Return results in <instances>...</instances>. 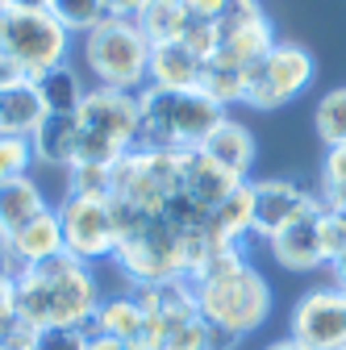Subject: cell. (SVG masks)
I'll return each mask as SVG.
<instances>
[{
	"label": "cell",
	"mask_w": 346,
	"mask_h": 350,
	"mask_svg": "<svg viewBox=\"0 0 346 350\" xmlns=\"http://www.w3.org/2000/svg\"><path fill=\"white\" fill-rule=\"evenodd\" d=\"M59 221H63V250L75 254L79 262H96L113 258L117 250V221H113V204L96 196H67L59 204Z\"/></svg>",
	"instance_id": "cell-8"
},
{
	"label": "cell",
	"mask_w": 346,
	"mask_h": 350,
	"mask_svg": "<svg viewBox=\"0 0 346 350\" xmlns=\"http://www.w3.org/2000/svg\"><path fill=\"white\" fill-rule=\"evenodd\" d=\"M204 63L184 46V42H171V46H155L150 51V67H146V83L163 88V92H192L200 83Z\"/></svg>",
	"instance_id": "cell-16"
},
{
	"label": "cell",
	"mask_w": 346,
	"mask_h": 350,
	"mask_svg": "<svg viewBox=\"0 0 346 350\" xmlns=\"http://www.w3.org/2000/svg\"><path fill=\"white\" fill-rule=\"evenodd\" d=\"M321 200H325L330 208H346V146H330V150H325Z\"/></svg>",
	"instance_id": "cell-29"
},
{
	"label": "cell",
	"mask_w": 346,
	"mask_h": 350,
	"mask_svg": "<svg viewBox=\"0 0 346 350\" xmlns=\"http://www.w3.org/2000/svg\"><path fill=\"white\" fill-rule=\"evenodd\" d=\"M267 350H309V346H300L296 338H284V342H271Z\"/></svg>",
	"instance_id": "cell-43"
},
{
	"label": "cell",
	"mask_w": 346,
	"mask_h": 350,
	"mask_svg": "<svg viewBox=\"0 0 346 350\" xmlns=\"http://www.w3.org/2000/svg\"><path fill=\"white\" fill-rule=\"evenodd\" d=\"M226 121V109L213 105L200 88L192 92H138V146L142 150H196L213 129Z\"/></svg>",
	"instance_id": "cell-3"
},
{
	"label": "cell",
	"mask_w": 346,
	"mask_h": 350,
	"mask_svg": "<svg viewBox=\"0 0 346 350\" xmlns=\"http://www.w3.org/2000/svg\"><path fill=\"white\" fill-rule=\"evenodd\" d=\"M67 196H96V200H109V196H113V167L75 163V167L67 171Z\"/></svg>",
	"instance_id": "cell-28"
},
{
	"label": "cell",
	"mask_w": 346,
	"mask_h": 350,
	"mask_svg": "<svg viewBox=\"0 0 346 350\" xmlns=\"http://www.w3.org/2000/svg\"><path fill=\"white\" fill-rule=\"evenodd\" d=\"M313 125H317L325 146H346V88L321 96V105L313 113Z\"/></svg>",
	"instance_id": "cell-27"
},
{
	"label": "cell",
	"mask_w": 346,
	"mask_h": 350,
	"mask_svg": "<svg viewBox=\"0 0 346 350\" xmlns=\"http://www.w3.org/2000/svg\"><path fill=\"white\" fill-rule=\"evenodd\" d=\"M29 146H34V159H38V163L71 171V167L79 163V121H75V117H55V113H46V117H42V125L34 129Z\"/></svg>",
	"instance_id": "cell-17"
},
{
	"label": "cell",
	"mask_w": 346,
	"mask_h": 350,
	"mask_svg": "<svg viewBox=\"0 0 346 350\" xmlns=\"http://www.w3.org/2000/svg\"><path fill=\"white\" fill-rule=\"evenodd\" d=\"M29 159H34L29 138L0 134V184H5V180H17V175H25V171H29Z\"/></svg>",
	"instance_id": "cell-30"
},
{
	"label": "cell",
	"mask_w": 346,
	"mask_h": 350,
	"mask_svg": "<svg viewBox=\"0 0 346 350\" xmlns=\"http://www.w3.org/2000/svg\"><path fill=\"white\" fill-rule=\"evenodd\" d=\"M46 13L71 33V29H96L101 21H105V0H51L46 5Z\"/></svg>",
	"instance_id": "cell-26"
},
{
	"label": "cell",
	"mask_w": 346,
	"mask_h": 350,
	"mask_svg": "<svg viewBox=\"0 0 346 350\" xmlns=\"http://www.w3.org/2000/svg\"><path fill=\"white\" fill-rule=\"evenodd\" d=\"M242 184H246V180H238L234 171H226V167H217V163H209L200 150H188V154H184V180H180V192H184L196 208L213 213L226 196H234Z\"/></svg>",
	"instance_id": "cell-13"
},
{
	"label": "cell",
	"mask_w": 346,
	"mask_h": 350,
	"mask_svg": "<svg viewBox=\"0 0 346 350\" xmlns=\"http://www.w3.org/2000/svg\"><path fill=\"white\" fill-rule=\"evenodd\" d=\"M313 83V55L296 42H276V46L246 67V96L242 105L250 109H280L296 100L305 88Z\"/></svg>",
	"instance_id": "cell-7"
},
{
	"label": "cell",
	"mask_w": 346,
	"mask_h": 350,
	"mask_svg": "<svg viewBox=\"0 0 346 350\" xmlns=\"http://www.w3.org/2000/svg\"><path fill=\"white\" fill-rule=\"evenodd\" d=\"M21 267H17V258H13V250H9V242L0 238V280H13Z\"/></svg>",
	"instance_id": "cell-40"
},
{
	"label": "cell",
	"mask_w": 346,
	"mask_h": 350,
	"mask_svg": "<svg viewBox=\"0 0 346 350\" xmlns=\"http://www.w3.org/2000/svg\"><path fill=\"white\" fill-rule=\"evenodd\" d=\"M42 117H46V105H42L34 79H17L9 88H0V134L34 138Z\"/></svg>",
	"instance_id": "cell-19"
},
{
	"label": "cell",
	"mask_w": 346,
	"mask_h": 350,
	"mask_svg": "<svg viewBox=\"0 0 346 350\" xmlns=\"http://www.w3.org/2000/svg\"><path fill=\"white\" fill-rule=\"evenodd\" d=\"M292 338L309 350L346 346V296L342 288H313L292 309Z\"/></svg>",
	"instance_id": "cell-10"
},
{
	"label": "cell",
	"mask_w": 346,
	"mask_h": 350,
	"mask_svg": "<svg viewBox=\"0 0 346 350\" xmlns=\"http://www.w3.org/2000/svg\"><path fill=\"white\" fill-rule=\"evenodd\" d=\"M46 196L42 188L29 180V175H17V180H5L0 184V234L13 238L21 226H29L38 213H46Z\"/></svg>",
	"instance_id": "cell-22"
},
{
	"label": "cell",
	"mask_w": 346,
	"mask_h": 350,
	"mask_svg": "<svg viewBox=\"0 0 346 350\" xmlns=\"http://www.w3.org/2000/svg\"><path fill=\"white\" fill-rule=\"evenodd\" d=\"M79 163L117 167L121 154L138 146V92L117 88H88L79 113Z\"/></svg>",
	"instance_id": "cell-4"
},
{
	"label": "cell",
	"mask_w": 346,
	"mask_h": 350,
	"mask_svg": "<svg viewBox=\"0 0 346 350\" xmlns=\"http://www.w3.org/2000/svg\"><path fill=\"white\" fill-rule=\"evenodd\" d=\"M342 296H346V292H342Z\"/></svg>",
	"instance_id": "cell-46"
},
{
	"label": "cell",
	"mask_w": 346,
	"mask_h": 350,
	"mask_svg": "<svg viewBox=\"0 0 346 350\" xmlns=\"http://www.w3.org/2000/svg\"><path fill=\"white\" fill-rule=\"evenodd\" d=\"M184 5H188V17H192V21H213V25H217V21L226 17V5H230V0H184Z\"/></svg>",
	"instance_id": "cell-35"
},
{
	"label": "cell",
	"mask_w": 346,
	"mask_h": 350,
	"mask_svg": "<svg viewBox=\"0 0 346 350\" xmlns=\"http://www.w3.org/2000/svg\"><path fill=\"white\" fill-rule=\"evenodd\" d=\"M17 267H38V262H46L55 254H63V221H59V208H46L38 213L29 226H21L13 238H5Z\"/></svg>",
	"instance_id": "cell-14"
},
{
	"label": "cell",
	"mask_w": 346,
	"mask_h": 350,
	"mask_svg": "<svg viewBox=\"0 0 346 350\" xmlns=\"http://www.w3.org/2000/svg\"><path fill=\"white\" fill-rule=\"evenodd\" d=\"M250 217H254V208H250V184H242L234 196H226L217 208L209 213L204 234H209V238H217V242H234V246H242V242L250 238Z\"/></svg>",
	"instance_id": "cell-24"
},
{
	"label": "cell",
	"mask_w": 346,
	"mask_h": 350,
	"mask_svg": "<svg viewBox=\"0 0 346 350\" xmlns=\"http://www.w3.org/2000/svg\"><path fill=\"white\" fill-rule=\"evenodd\" d=\"M146 350H204V317L200 309L180 313H146Z\"/></svg>",
	"instance_id": "cell-18"
},
{
	"label": "cell",
	"mask_w": 346,
	"mask_h": 350,
	"mask_svg": "<svg viewBox=\"0 0 346 350\" xmlns=\"http://www.w3.org/2000/svg\"><path fill=\"white\" fill-rule=\"evenodd\" d=\"M330 271H334V280H338L334 288H342V292H346V254H338V258L330 262Z\"/></svg>",
	"instance_id": "cell-42"
},
{
	"label": "cell",
	"mask_w": 346,
	"mask_h": 350,
	"mask_svg": "<svg viewBox=\"0 0 346 350\" xmlns=\"http://www.w3.org/2000/svg\"><path fill=\"white\" fill-rule=\"evenodd\" d=\"M71 33L51 13H0V55L21 67L25 79L63 63Z\"/></svg>",
	"instance_id": "cell-6"
},
{
	"label": "cell",
	"mask_w": 346,
	"mask_h": 350,
	"mask_svg": "<svg viewBox=\"0 0 346 350\" xmlns=\"http://www.w3.org/2000/svg\"><path fill=\"white\" fill-rule=\"evenodd\" d=\"M200 92L213 100V105H234V100H242L246 96V71H238V67H226V63H204V71H200Z\"/></svg>",
	"instance_id": "cell-25"
},
{
	"label": "cell",
	"mask_w": 346,
	"mask_h": 350,
	"mask_svg": "<svg viewBox=\"0 0 346 350\" xmlns=\"http://www.w3.org/2000/svg\"><path fill=\"white\" fill-rule=\"evenodd\" d=\"M29 350H88V329H75V325H42L34 334Z\"/></svg>",
	"instance_id": "cell-31"
},
{
	"label": "cell",
	"mask_w": 346,
	"mask_h": 350,
	"mask_svg": "<svg viewBox=\"0 0 346 350\" xmlns=\"http://www.w3.org/2000/svg\"><path fill=\"white\" fill-rule=\"evenodd\" d=\"M0 238H5V234H0Z\"/></svg>",
	"instance_id": "cell-44"
},
{
	"label": "cell",
	"mask_w": 346,
	"mask_h": 350,
	"mask_svg": "<svg viewBox=\"0 0 346 350\" xmlns=\"http://www.w3.org/2000/svg\"><path fill=\"white\" fill-rule=\"evenodd\" d=\"M196 150H200L209 163L234 171L238 180H246V171H250V163H254V138H250V129L238 125V121H230V117L213 129V134H209Z\"/></svg>",
	"instance_id": "cell-20"
},
{
	"label": "cell",
	"mask_w": 346,
	"mask_h": 350,
	"mask_svg": "<svg viewBox=\"0 0 346 350\" xmlns=\"http://www.w3.org/2000/svg\"><path fill=\"white\" fill-rule=\"evenodd\" d=\"M34 88H38L42 105H46V113H55V117H75L79 105H83V96H88V88H83L79 71H71L67 63L34 75Z\"/></svg>",
	"instance_id": "cell-23"
},
{
	"label": "cell",
	"mask_w": 346,
	"mask_h": 350,
	"mask_svg": "<svg viewBox=\"0 0 346 350\" xmlns=\"http://www.w3.org/2000/svg\"><path fill=\"white\" fill-rule=\"evenodd\" d=\"M88 334L134 342V346L146 350V309H142V300L138 296H105L96 304V317H92Z\"/></svg>",
	"instance_id": "cell-15"
},
{
	"label": "cell",
	"mask_w": 346,
	"mask_h": 350,
	"mask_svg": "<svg viewBox=\"0 0 346 350\" xmlns=\"http://www.w3.org/2000/svg\"><path fill=\"white\" fill-rule=\"evenodd\" d=\"M321 213H325V200H317L305 217H296L292 226H284L267 242L280 267H288V271H313V267L325 262V250H321Z\"/></svg>",
	"instance_id": "cell-12"
},
{
	"label": "cell",
	"mask_w": 346,
	"mask_h": 350,
	"mask_svg": "<svg viewBox=\"0 0 346 350\" xmlns=\"http://www.w3.org/2000/svg\"><path fill=\"white\" fill-rule=\"evenodd\" d=\"M134 25L142 29V38L155 46H171V42H184L192 17H188V5L184 0H146V5L138 9Z\"/></svg>",
	"instance_id": "cell-21"
},
{
	"label": "cell",
	"mask_w": 346,
	"mask_h": 350,
	"mask_svg": "<svg viewBox=\"0 0 346 350\" xmlns=\"http://www.w3.org/2000/svg\"><path fill=\"white\" fill-rule=\"evenodd\" d=\"M321 196H309V192H300L296 184L288 180H263V184H250V234L254 238H276L284 226H292L296 217H305Z\"/></svg>",
	"instance_id": "cell-11"
},
{
	"label": "cell",
	"mask_w": 346,
	"mask_h": 350,
	"mask_svg": "<svg viewBox=\"0 0 346 350\" xmlns=\"http://www.w3.org/2000/svg\"><path fill=\"white\" fill-rule=\"evenodd\" d=\"M88 350H142L134 342H117V338H101V334H88Z\"/></svg>",
	"instance_id": "cell-39"
},
{
	"label": "cell",
	"mask_w": 346,
	"mask_h": 350,
	"mask_svg": "<svg viewBox=\"0 0 346 350\" xmlns=\"http://www.w3.org/2000/svg\"><path fill=\"white\" fill-rule=\"evenodd\" d=\"M271 46H276V33H271V21L263 17V9H258V0H230L226 17L217 21V55H213V63L246 71Z\"/></svg>",
	"instance_id": "cell-9"
},
{
	"label": "cell",
	"mask_w": 346,
	"mask_h": 350,
	"mask_svg": "<svg viewBox=\"0 0 346 350\" xmlns=\"http://www.w3.org/2000/svg\"><path fill=\"white\" fill-rule=\"evenodd\" d=\"M51 0H0V13H46Z\"/></svg>",
	"instance_id": "cell-38"
},
{
	"label": "cell",
	"mask_w": 346,
	"mask_h": 350,
	"mask_svg": "<svg viewBox=\"0 0 346 350\" xmlns=\"http://www.w3.org/2000/svg\"><path fill=\"white\" fill-rule=\"evenodd\" d=\"M96 280L88 271V262H79L75 254H55L38 267L17 271V313L42 329V325H75L88 329L96 317Z\"/></svg>",
	"instance_id": "cell-2"
},
{
	"label": "cell",
	"mask_w": 346,
	"mask_h": 350,
	"mask_svg": "<svg viewBox=\"0 0 346 350\" xmlns=\"http://www.w3.org/2000/svg\"><path fill=\"white\" fill-rule=\"evenodd\" d=\"M184 46L200 63H213V55H217V25H213V21H192L188 33H184Z\"/></svg>",
	"instance_id": "cell-33"
},
{
	"label": "cell",
	"mask_w": 346,
	"mask_h": 350,
	"mask_svg": "<svg viewBox=\"0 0 346 350\" xmlns=\"http://www.w3.org/2000/svg\"><path fill=\"white\" fill-rule=\"evenodd\" d=\"M17 79H25V75H21V67H13L5 55H0V88H9V83H17Z\"/></svg>",
	"instance_id": "cell-41"
},
{
	"label": "cell",
	"mask_w": 346,
	"mask_h": 350,
	"mask_svg": "<svg viewBox=\"0 0 346 350\" xmlns=\"http://www.w3.org/2000/svg\"><path fill=\"white\" fill-rule=\"evenodd\" d=\"M142 5H146V0H105V17H129V21H134Z\"/></svg>",
	"instance_id": "cell-36"
},
{
	"label": "cell",
	"mask_w": 346,
	"mask_h": 350,
	"mask_svg": "<svg viewBox=\"0 0 346 350\" xmlns=\"http://www.w3.org/2000/svg\"><path fill=\"white\" fill-rule=\"evenodd\" d=\"M17 313V275L13 280H0V317Z\"/></svg>",
	"instance_id": "cell-37"
},
{
	"label": "cell",
	"mask_w": 346,
	"mask_h": 350,
	"mask_svg": "<svg viewBox=\"0 0 346 350\" xmlns=\"http://www.w3.org/2000/svg\"><path fill=\"white\" fill-rule=\"evenodd\" d=\"M83 63L101 88L134 92L146 83L150 67V42L129 17H105L96 29L83 33Z\"/></svg>",
	"instance_id": "cell-5"
},
{
	"label": "cell",
	"mask_w": 346,
	"mask_h": 350,
	"mask_svg": "<svg viewBox=\"0 0 346 350\" xmlns=\"http://www.w3.org/2000/svg\"><path fill=\"white\" fill-rule=\"evenodd\" d=\"M188 284L196 288L200 317L209 325H226V329H234L242 338L250 329H258V325L267 321V313H271V288H267V280L250 267L242 246H234V242L209 238L200 262L188 275Z\"/></svg>",
	"instance_id": "cell-1"
},
{
	"label": "cell",
	"mask_w": 346,
	"mask_h": 350,
	"mask_svg": "<svg viewBox=\"0 0 346 350\" xmlns=\"http://www.w3.org/2000/svg\"><path fill=\"white\" fill-rule=\"evenodd\" d=\"M321 250H325V262H334L338 254H346V213L330 208V204L321 213Z\"/></svg>",
	"instance_id": "cell-32"
},
{
	"label": "cell",
	"mask_w": 346,
	"mask_h": 350,
	"mask_svg": "<svg viewBox=\"0 0 346 350\" xmlns=\"http://www.w3.org/2000/svg\"><path fill=\"white\" fill-rule=\"evenodd\" d=\"M242 346V334L226 329V325H209L204 321V350H238Z\"/></svg>",
	"instance_id": "cell-34"
},
{
	"label": "cell",
	"mask_w": 346,
	"mask_h": 350,
	"mask_svg": "<svg viewBox=\"0 0 346 350\" xmlns=\"http://www.w3.org/2000/svg\"><path fill=\"white\" fill-rule=\"evenodd\" d=\"M342 350H346V346H342Z\"/></svg>",
	"instance_id": "cell-45"
}]
</instances>
